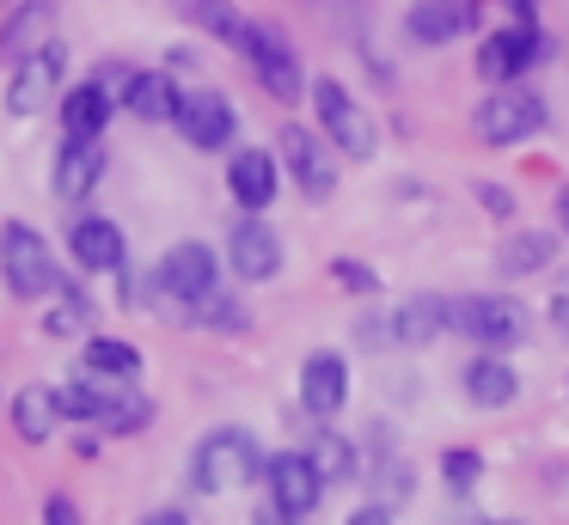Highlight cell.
I'll list each match as a JSON object with an SVG mask.
<instances>
[{"label":"cell","mask_w":569,"mask_h":525,"mask_svg":"<svg viewBox=\"0 0 569 525\" xmlns=\"http://www.w3.org/2000/svg\"><path fill=\"white\" fill-rule=\"evenodd\" d=\"M263 471V452L251 440V427H209L190 452V483L202 495H233V488H251V476Z\"/></svg>","instance_id":"1"},{"label":"cell","mask_w":569,"mask_h":525,"mask_svg":"<svg viewBox=\"0 0 569 525\" xmlns=\"http://www.w3.org/2000/svg\"><path fill=\"white\" fill-rule=\"evenodd\" d=\"M0 275H7V287L19 300H50V293H62V269H56L43 232L26 226V220H7L0 226Z\"/></svg>","instance_id":"2"},{"label":"cell","mask_w":569,"mask_h":525,"mask_svg":"<svg viewBox=\"0 0 569 525\" xmlns=\"http://www.w3.org/2000/svg\"><path fill=\"white\" fill-rule=\"evenodd\" d=\"M312 110H319V129H325V141H331L337 153L368 159L373 147H380V129H373V117L361 110V98H349L343 80H319V85H312Z\"/></svg>","instance_id":"3"},{"label":"cell","mask_w":569,"mask_h":525,"mask_svg":"<svg viewBox=\"0 0 569 525\" xmlns=\"http://www.w3.org/2000/svg\"><path fill=\"white\" fill-rule=\"evenodd\" d=\"M471 129H478L483 147H520L527 134L545 129V104H539V92H527V85H496V92L478 104Z\"/></svg>","instance_id":"4"},{"label":"cell","mask_w":569,"mask_h":525,"mask_svg":"<svg viewBox=\"0 0 569 525\" xmlns=\"http://www.w3.org/2000/svg\"><path fill=\"white\" fill-rule=\"evenodd\" d=\"M453 330L471 342H483L490 354H508L515 342H527V312L502 293H471V300L453 305Z\"/></svg>","instance_id":"5"},{"label":"cell","mask_w":569,"mask_h":525,"mask_svg":"<svg viewBox=\"0 0 569 525\" xmlns=\"http://www.w3.org/2000/svg\"><path fill=\"white\" fill-rule=\"evenodd\" d=\"M239 55L251 61V73H258V85L276 98V104H295L300 98V61H295V49H288V37L276 31V24H258L251 19V31H246V43H239Z\"/></svg>","instance_id":"6"},{"label":"cell","mask_w":569,"mask_h":525,"mask_svg":"<svg viewBox=\"0 0 569 525\" xmlns=\"http://www.w3.org/2000/svg\"><path fill=\"white\" fill-rule=\"evenodd\" d=\"M62 68H68V49L56 43V37H50V43H38L31 55H19L13 61V85H7V110H13V117H38V110L56 98Z\"/></svg>","instance_id":"7"},{"label":"cell","mask_w":569,"mask_h":525,"mask_svg":"<svg viewBox=\"0 0 569 525\" xmlns=\"http://www.w3.org/2000/svg\"><path fill=\"white\" fill-rule=\"evenodd\" d=\"M172 122L197 153H221V147L233 141V129H239V110L227 104L221 92H178Z\"/></svg>","instance_id":"8"},{"label":"cell","mask_w":569,"mask_h":525,"mask_svg":"<svg viewBox=\"0 0 569 525\" xmlns=\"http://www.w3.org/2000/svg\"><path fill=\"white\" fill-rule=\"evenodd\" d=\"M263 483H270L276 507L295 513V519H307L325 501V476H319V464H312V452H276V458L263 464Z\"/></svg>","instance_id":"9"},{"label":"cell","mask_w":569,"mask_h":525,"mask_svg":"<svg viewBox=\"0 0 569 525\" xmlns=\"http://www.w3.org/2000/svg\"><path fill=\"white\" fill-rule=\"evenodd\" d=\"M214 275H221V263H214V251L197 244V239L172 244L166 263H160V287L172 293L178 305H209L214 300Z\"/></svg>","instance_id":"10"},{"label":"cell","mask_w":569,"mask_h":525,"mask_svg":"<svg viewBox=\"0 0 569 525\" xmlns=\"http://www.w3.org/2000/svg\"><path fill=\"white\" fill-rule=\"evenodd\" d=\"M325 134H312V129H300V122H288L282 129V165L295 171V183L312 195V202H325V195L337 190V165H331V153H325Z\"/></svg>","instance_id":"11"},{"label":"cell","mask_w":569,"mask_h":525,"mask_svg":"<svg viewBox=\"0 0 569 525\" xmlns=\"http://www.w3.org/2000/svg\"><path fill=\"white\" fill-rule=\"evenodd\" d=\"M539 55H545V37L532 31V24H515V31H496V37L478 43V73L490 85H508V80H520Z\"/></svg>","instance_id":"12"},{"label":"cell","mask_w":569,"mask_h":525,"mask_svg":"<svg viewBox=\"0 0 569 525\" xmlns=\"http://www.w3.org/2000/svg\"><path fill=\"white\" fill-rule=\"evenodd\" d=\"M227 263H233L239 281H270L276 269H282V239H276V226H263L258 214L239 220V226L227 232Z\"/></svg>","instance_id":"13"},{"label":"cell","mask_w":569,"mask_h":525,"mask_svg":"<svg viewBox=\"0 0 569 525\" xmlns=\"http://www.w3.org/2000/svg\"><path fill=\"white\" fill-rule=\"evenodd\" d=\"M227 190H233V202L246 208V214L270 208V202H276V190H282L276 153H263V147H239V153L227 159Z\"/></svg>","instance_id":"14"},{"label":"cell","mask_w":569,"mask_h":525,"mask_svg":"<svg viewBox=\"0 0 569 525\" xmlns=\"http://www.w3.org/2000/svg\"><path fill=\"white\" fill-rule=\"evenodd\" d=\"M478 12H483V0H417L405 31L417 37L422 49H441V43H453V37H466L471 24H478Z\"/></svg>","instance_id":"15"},{"label":"cell","mask_w":569,"mask_h":525,"mask_svg":"<svg viewBox=\"0 0 569 525\" xmlns=\"http://www.w3.org/2000/svg\"><path fill=\"white\" fill-rule=\"evenodd\" d=\"M300 403H307L312 415H337V410H343V403H349L343 354H331V349L307 354V366H300Z\"/></svg>","instance_id":"16"},{"label":"cell","mask_w":569,"mask_h":525,"mask_svg":"<svg viewBox=\"0 0 569 525\" xmlns=\"http://www.w3.org/2000/svg\"><path fill=\"white\" fill-rule=\"evenodd\" d=\"M104 178V141H92V134H68V147L56 153V195L62 202H80V195H92V183Z\"/></svg>","instance_id":"17"},{"label":"cell","mask_w":569,"mask_h":525,"mask_svg":"<svg viewBox=\"0 0 569 525\" xmlns=\"http://www.w3.org/2000/svg\"><path fill=\"white\" fill-rule=\"evenodd\" d=\"M447 330H453V300H441V293H417V300H405L392 312V336L405 349H429Z\"/></svg>","instance_id":"18"},{"label":"cell","mask_w":569,"mask_h":525,"mask_svg":"<svg viewBox=\"0 0 569 525\" xmlns=\"http://www.w3.org/2000/svg\"><path fill=\"white\" fill-rule=\"evenodd\" d=\"M68 251H74L80 269H123V263H129L123 226H117V220H104V214L74 220V232H68Z\"/></svg>","instance_id":"19"},{"label":"cell","mask_w":569,"mask_h":525,"mask_svg":"<svg viewBox=\"0 0 569 525\" xmlns=\"http://www.w3.org/2000/svg\"><path fill=\"white\" fill-rule=\"evenodd\" d=\"M56 7H62V0H19V7L7 12V24H0V55L19 61V55H31L38 43H50Z\"/></svg>","instance_id":"20"},{"label":"cell","mask_w":569,"mask_h":525,"mask_svg":"<svg viewBox=\"0 0 569 525\" xmlns=\"http://www.w3.org/2000/svg\"><path fill=\"white\" fill-rule=\"evenodd\" d=\"M520 378L515 366L502 361V354H478V361H466V397L478 403V410H502V403H515Z\"/></svg>","instance_id":"21"},{"label":"cell","mask_w":569,"mask_h":525,"mask_svg":"<svg viewBox=\"0 0 569 525\" xmlns=\"http://www.w3.org/2000/svg\"><path fill=\"white\" fill-rule=\"evenodd\" d=\"M111 110H117V98L104 92L99 80H87V85H74V92H62V129L104 141V122H111Z\"/></svg>","instance_id":"22"},{"label":"cell","mask_w":569,"mask_h":525,"mask_svg":"<svg viewBox=\"0 0 569 525\" xmlns=\"http://www.w3.org/2000/svg\"><path fill=\"white\" fill-rule=\"evenodd\" d=\"M56 422H62V403H56L50 385H26L13 397V434L26 440V446H43V440L56 434Z\"/></svg>","instance_id":"23"},{"label":"cell","mask_w":569,"mask_h":525,"mask_svg":"<svg viewBox=\"0 0 569 525\" xmlns=\"http://www.w3.org/2000/svg\"><path fill=\"white\" fill-rule=\"evenodd\" d=\"M123 104L136 110L141 122H172L178 85L166 80V73H129V80H123Z\"/></svg>","instance_id":"24"},{"label":"cell","mask_w":569,"mask_h":525,"mask_svg":"<svg viewBox=\"0 0 569 525\" xmlns=\"http://www.w3.org/2000/svg\"><path fill=\"white\" fill-rule=\"evenodd\" d=\"M190 19H197L214 43H227V49H239V43H246V31H251V19L233 7V0H190Z\"/></svg>","instance_id":"25"},{"label":"cell","mask_w":569,"mask_h":525,"mask_svg":"<svg viewBox=\"0 0 569 525\" xmlns=\"http://www.w3.org/2000/svg\"><path fill=\"white\" fill-rule=\"evenodd\" d=\"M56 403H62V415H74V422H111V410L123 403V391H104L99 378H74L68 391H56Z\"/></svg>","instance_id":"26"},{"label":"cell","mask_w":569,"mask_h":525,"mask_svg":"<svg viewBox=\"0 0 569 525\" xmlns=\"http://www.w3.org/2000/svg\"><path fill=\"white\" fill-rule=\"evenodd\" d=\"M87 366L104 378H136L141 373V349L136 342H117V336H92L87 342Z\"/></svg>","instance_id":"27"},{"label":"cell","mask_w":569,"mask_h":525,"mask_svg":"<svg viewBox=\"0 0 569 525\" xmlns=\"http://www.w3.org/2000/svg\"><path fill=\"white\" fill-rule=\"evenodd\" d=\"M551 256H557L551 232H520V239L502 244V275H532V269H545Z\"/></svg>","instance_id":"28"},{"label":"cell","mask_w":569,"mask_h":525,"mask_svg":"<svg viewBox=\"0 0 569 525\" xmlns=\"http://www.w3.org/2000/svg\"><path fill=\"white\" fill-rule=\"evenodd\" d=\"M312 464H319L325 488H331V483H343V476L356 471V452H349V440H343V434H331V427H325V434L312 440Z\"/></svg>","instance_id":"29"},{"label":"cell","mask_w":569,"mask_h":525,"mask_svg":"<svg viewBox=\"0 0 569 525\" xmlns=\"http://www.w3.org/2000/svg\"><path fill=\"white\" fill-rule=\"evenodd\" d=\"M373 488H380V507H398V501L410 495V464L405 458H373Z\"/></svg>","instance_id":"30"},{"label":"cell","mask_w":569,"mask_h":525,"mask_svg":"<svg viewBox=\"0 0 569 525\" xmlns=\"http://www.w3.org/2000/svg\"><path fill=\"white\" fill-rule=\"evenodd\" d=\"M478 476H483V458H478V452L459 446V452H447V458H441V483L453 488V495H471V488H478Z\"/></svg>","instance_id":"31"},{"label":"cell","mask_w":569,"mask_h":525,"mask_svg":"<svg viewBox=\"0 0 569 525\" xmlns=\"http://www.w3.org/2000/svg\"><path fill=\"white\" fill-rule=\"evenodd\" d=\"M87 324H92V305L80 300V293H68V300L43 317V330H50V336H74V330H87Z\"/></svg>","instance_id":"32"},{"label":"cell","mask_w":569,"mask_h":525,"mask_svg":"<svg viewBox=\"0 0 569 525\" xmlns=\"http://www.w3.org/2000/svg\"><path fill=\"white\" fill-rule=\"evenodd\" d=\"M331 275L343 281L349 293H380V275H373V269H361V263H331Z\"/></svg>","instance_id":"33"},{"label":"cell","mask_w":569,"mask_h":525,"mask_svg":"<svg viewBox=\"0 0 569 525\" xmlns=\"http://www.w3.org/2000/svg\"><path fill=\"white\" fill-rule=\"evenodd\" d=\"M478 202H483V214H496V220L515 214V195H508L502 183H478Z\"/></svg>","instance_id":"34"},{"label":"cell","mask_w":569,"mask_h":525,"mask_svg":"<svg viewBox=\"0 0 569 525\" xmlns=\"http://www.w3.org/2000/svg\"><path fill=\"white\" fill-rule=\"evenodd\" d=\"M43 525H80V507L68 495H50L43 501Z\"/></svg>","instance_id":"35"},{"label":"cell","mask_w":569,"mask_h":525,"mask_svg":"<svg viewBox=\"0 0 569 525\" xmlns=\"http://www.w3.org/2000/svg\"><path fill=\"white\" fill-rule=\"evenodd\" d=\"M349 525H392V507L368 501V507H356V513H349Z\"/></svg>","instance_id":"36"},{"label":"cell","mask_w":569,"mask_h":525,"mask_svg":"<svg viewBox=\"0 0 569 525\" xmlns=\"http://www.w3.org/2000/svg\"><path fill=\"white\" fill-rule=\"evenodd\" d=\"M251 525H300V519H295V513H282L276 501H263V507L251 513Z\"/></svg>","instance_id":"37"},{"label":"cell","mask_w":569,"mask_h":525,"mask_svg":"<svg viewBox=\"0 0 569 525\" xmlns=\"http://www.w3.org/2000/svg\"><path fill=\"white\" fill-rule=\"evenodd\" d=\"M141 525H190V519H184V513H178V507H160V513H148V519H141Z\"/></svg>","instance_id":"38"},{"label":"cell","mask_w":569,"mask_h":525,"mask_svg":"<svg viewBox=\"0 0 569 525\" xmlns=\"http://www.w3.org/2000/svg\"><path fill=\"white\" fill-rule=\"evenodd\" d=\"M551 208H557V226L569 232V183H563V190H557V202H551Z\"/></svg>","instance_id":"39"},{"label":"cell","mask_w":569,"mask_h":525,"mask_svg":"<svg viewBox=\"0 0 569 525\" xmlns=\"http://www.w3.org/2000/svg\"><path fill=\"white\" fill-rule=\"evenodd\" d=\"M551 317H557V330L569 336V300H557V305H551Z\"/></svg>","instance_id":"40"},{"label":"cell","mask_w":569,"mask_h":525,"mask_svg":"<svg viewBox=\"0 0 569 525\" xmlns=\"http://www.w3.org/2000/svg\"><path fill=\"white\" fill-rule=\"evenodd\" d=\"M490 525H515V519H490Z\"/></svg>","instance_id":"41"}]
</instances>
